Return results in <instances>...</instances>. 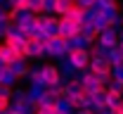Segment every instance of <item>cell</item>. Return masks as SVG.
<instances>
[{"label": "cell", "mask_w": 123, "mask_h": 114, "mask_svg": "<svg viewBox=\"0 0 123 114\" xmlns=\"http://www.w3.org/2000/svg\"><path fill=\"white\" fill-rule=\"evenodd\" d=\"M38 33H40L43 38H47V40L57 38V36H59V17L38 14Z\"/></svg>", "instance_id": "6da1fadb"}, {"label": "cell", "mask_w": 123, "mask_h": 114, "mask_svg": "<svg viewBox=\"0 0 123 114\" xmlns=\"http://www.w3.org/2000/svg\"><path fill=\"white\" fill-rule=\"evenodd\" d=\"M66 60L71 62V67L76 71H85L90 69V62H92V55H90V48H71Z\"/></svg>", "instance_id": "7a4b0ae2"}, {"label": "cell", "mask_w": 123, "mask_h": 114, "mask_svg": "<svg viewBox=\"0 0 123 114\" xmlns=\"http://www.w3.org/2000/svg\"><path fill=\"white\" fill-rule=\"evenodd\" d=\"M47 38L43 36H31L26 38V50H24V55H26V60H38V57H45L47 55Z\"/></svg>", "instance_id": "3957f363"}, {"label": "cell", "mask_w": 123, "mask_h": 114, "mask_svg": "<svg viewBox=\"0 0 123 114\" xmlns=\"http://www.w3.org/2000/svg\"><path fill=\"white\" fill-rule=\"evenodd\" d=\"M64 86V76L57 64H43V88H59Z\"/></svg>", "instance_id": "277c9868"}, {"label": "cell", "mask_w": 123, "mask_h": 114, "mask_svg": "<svg viewBox=\"0 0 123 114\" xmlns=\"http://www.w3.org/2000/svg\"><path fill=\"white\" fill-rule=\"evenodd\" d=\"M59 36L64 40H74L78 36H83V24H78V21H71V19H62L59 17Z\"/></svg>", "instance_id": "5b68a950"}, {"label": "cell", "mask_w": 123, "mask_h": 114, "mask_svg": "<svg viewBox=\"0 0 123 114\" xmlns=\"http://www.w3.org/2000/svg\"><path fill=\"white\" fill-rule=\"evenodd\" d=\"M69 50H71V43H69V40H64L62 36H57V38H52V40L47 43V57L64 60V57L69 55Z\"/></svg>", "instance_id": "8992f818"}, {"label": "cell", "mask_w": 123, "mask_h": 114, "mask_svg": "<svg viewBox=\"0 0 123 114\" xmlns=\"http://www.w3.org/2000/svg\"><path fill=\"white\" fill-rule=\"evenodd\" d=\"M88 71L97 74V76H109V79H111V74H114V62H111L109 57H92Z\"/></svg>", "instance_id": "52a82bcc"}, {"label": "cell", "mask_w": 123, "mask_h": 114, "mask_svg": "<svg viewBox=\"0 0 123 114\" xmlns=\"http://www.w3.org/2000/svg\"><path fill=\"white\" fill-rule=\"evenodd\" d=\"M24 60V55H19L17 50H12L10 45H5V43H0V67H14L17 62H21Z\"/></svg>", "instance_id": "ba28073f"}, {"label": "cell", "mask_w": 123, "mask_h": 114, "mask_svg": "<svg viewBox=\"0 0 123 114\" xmlns=\"http://www.w3.org/2000/svg\"><path fill=\"white\" fill-rule=\"evenodd\" d=\"M2 43H5V45H10L12 50H17L19 55H24V50H26V36H24V33H19V31L14 29L12 33H7V38H5ZM24 60H26V55H24Z\"/></svg>", "instance_id": "9c48e42d"}, {"label": "cell", "mask_w": 123, "mask_h": 114, "mask_svg": "<svg viewBox=\"0 0 123 114\" xmlns=\"http://www.w3.org/2000/svg\"><path fill=\"white\" fill-rule=\"evenodd\" d=\"M123 38L118 36V29H109V31H104V33H99V45L104 50H114V48H118V43H121Z\"/></svg>", "instance_id": "30bf717a"}, {"label": "cell", "mask_w": 123, "mask_h": 114, "mask_svg": "<svg viewBox=\"0 0 123 114\" xmlns=\"http://www.w3.org/2000/svg\"><path fill=\"white\" fill-rule=\"evenodd\" d=\"M90 100H92V109H95L97 114H102V112H107V109H109V90L92 93Z\"/></svg>", "instance_id": "8fae6325"}, {"label": "cell", "mask_w": 123, "mask_h": 114, "mask_svg": "<svg viewBox=\"0 0 123 114\" xmlns=\"http://www.w3.org/2000/svg\"><path fill=\"white\" fill-rule=\"evenodd\" d=\"M12 71H14V76H17V81L19 79H26V76H31V67L26 64V60H21V62H17L14 67H10Z\"/></svg>", "instance_id": "7c38bea8"}, {"label": "cell", "mask_w": 123, "mask_h": 114, "mask_svg": "<svg viewBox=\"0 0 123 114\" xmlns=\"http://www.w3.org/2000/svg\"><path fill=\"white\" fill-rule=\"evenodd\" d=\"M29 81H31V86H33V88H43V64H40V67H33V69H31Z\"/></svg>", "instance_id": "4fadbf2b"}, {"label": "cell", "mask_w": 123, "mask_h": 114, "mask_svg": "<svg viewBox=\"0 0 123 114\" xmlns=\"http://www.w3.org/2000/svg\"><path fill=\"white\" fill-rule=\"evenodd\" d=\"M97 7H102V10H107V12H121V2L118 0H97Z\"/></svg>", "instance_id": "5bb4252c"}, {"label": "cell", "mask_w": 123, "mask_h": 114, "mask_svg": "<svg viewBox=\"0 0 123 114\" xmlns=\"http://www.w3.org/2000/svg\"><path fill=\"white\" fill-rule=\"evenodd\" d=\"M121 105H123V93L109 88V109H116V107H121Z\"/></svg>", "instance_id": "9a60e30c"}, {"label": "cell", "mask_w": 123, "mask_h": 114, "mask_svg": "<svg viewBox=\"0 0 123 114\" xmlns=\"http://www.w3.org/2000/svg\"><path fill=\"white\" fill-rule=\"evenodd\" d=\"M33 114H59V107L57 105H36Z\"/></svg>", "instance_id": "2e32d148"}, {"label": "cell", "mask_w": 123, "mask_h": 114, "mask_svg": "<svg viewBox=\"0 0 123 114\" xmlns=\"http://www.w3.org/2000/svg\"><path fill=\"white\" fill-rule=\"evenodd\" d=\"M90 55L92 57H109V50H104L99 43H95V45L90 48Z\"/></svg>", "instance_id": "e0dca14e"}, {"label": "cell", "mask_w": 123, "mask_h": 114, "mask_svg": "<svg viewBox=\"0 0 123 114\" xmlns=\"http://www.w3.org/2000/svg\"><path fill=\"white\" fill-rule=\"evenodd\" d=\"M111 81H116V83H123V64H116V67H114Z\"/></svg>", "instance_id": "ac0fdd59"}, {"label": "cell", "mask_w": 123, "mask_h": 114, "mask_svg": "<svg viewBox=\"0 0 123 114\" xmlns=\"http://www.w3.org/2000/svg\"><path fill=\"white\" fill-rule=\"evenodd\" d=\"M78 5L85 7V10H95L97 7V0H78Z\"/></svg>", "instance_id": "d6986e66"}, {"label": "cell", "mask_w": 123, "mask_h": 114, "mask_svg": "<svg viewBox=\"0 0 123 114\" xmlns=\"http://www.w3.org/2000/svg\"><path fill=\"white\" fill-rule=\"evenodd\" d=\"M7 12H10V10H5V5H0V19H5V17H7Z\"/></svg>", "instance_id": "ffe728a7"}, {"label": "cell", "mask_w": 123, "mask_h": 114, "mask_svg": "<svg viewBox=\"0 0 123 114\" xmlns=\"http://www.w3.org/2000/svg\"><path fill=\"white\" fill-rule=\"evenodd\" d=\"M74 114H97L95 109H80V112H74Z\"/></svg>", "instance_id": "44dd1931"}, {"label": "cell", "mask_w": 123, "mask_h": 114, "mask_svg": "<svg viewBox=\"0 0 123 114\" xmlns=\"http://www.w3.org/2000/svg\"><path fill=\"white\" fill-rule=\"evenodd\" d=\"M109 112H111V114H123V105H121V107H116V109H109Z\"/></svg>", "instance_id": "7402d4cb"}, {"label": "cell", "mask_w": 123, "mask_h": 114, "mask_svg": "<svg viewBox=\"0 0 123 114\" xmlns=\"http://www.w3.org/2000/svg\"><path fill=\"white\" fill-rule=\"evenodd\" d=\"M118 52H121V57H123V40L118 43Z\"/></svg>", "instance_id": "603a6c76"}, {"label": "cell", "mask_w": 123, "mask_h": 114, "mask_svg": "<svg viewBox=\"0 0 123 114\" xmlns=\"http://www.w3.org/2000/svg\"><path fill=\"white\" fill-rule=\"evenodd\" d=\"M0 86H2V67H0Z\"/></svg>", "instance_id": "cb8c5ba5"}, {"label": "cell", "mask_w": 123, "mask_h": 114, "mask_svg": "<svg viewBox=\"0 0 123 114\" xmlns=\"http://www.w3.org/2000/svg\"><path fill=\"white\" fill-rule=\"evenodd\" d=\"M59 114H74V112H59Z\"/></svg>", "instance_id": "d4e9b609"}, {"label": "cell", "mask_w": 123, "mask_h": 114, "mask_svg": "<svg viewBox=\"0 0 123 114\" xmlns=\"http://www.w3.org/2000/svg\"><path fill=\"white\" fill-rule=\"evenodd\" d=\"M0 114H10V112H0Z\"/></svg>", "instance_id": "484cf974"}]
</instances>
